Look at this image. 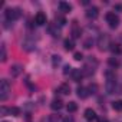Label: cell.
Masks as SVG:
<instances>
[{
  "mask_svg": "<svg viewBox=\"0 0 122 122\" xmlns=\"http://www.w3.org/2000/svg\"><path fill=\"white\" fill-rule=\"evenodd\" d=\"M9 92H10V85L6 79H3L0 82V99L2 101H6L7 96H9Z\"/></svg>",
  "mask_w": 122,
  "mask_h": 122,
  "instance_id": "6da1fadb",
  "label": "cell"
},
{
  "mask_svg": "<svg viewBox=\"0 0 122 122\" xmlns=\"http://www.w3.org/2000/svg\"><path fill=\"white\" fill-rule=\"evenodd\" d=\"M106 22H108V25H109V27H112V29H115L118 25H119V17L113 13V12H109V13H106Z\"/></svg>",
  "mask_w": 122,
  "mask_h": 122,
  "instance_id": "7a4b0ae2",
  "label": "cell"
},
{
  "mask_svg": "<svg viewBox=\"0 0 122 122\" xmlns=\"http://www.w3.org/2000/svg\"><path fill=\"white\" fill-rule=\"evenodd\" d=\"M5 15H6V19L9 22H12V20H16L20 17V10L19 9H7L5 12Z\"/></svg>",
  "mask_w": 122,
  "mask_h": 122,
  "instance_id": "3957f363",
  "label": "cell"
},
{
  "mask_svg": "<svg viewBox=\"0 0 122 122\" xmlns=\"http://www.w3.org/2000/svg\"><path fill=\"white\" fill-rule=\"evenodd\" d=\"M35 23H36L37 26H43V25H46V23H47L46 15H45V13H42V12H39V13L35 16Z\"/></svg>",
  "mask_w": 122,
  "mask_h": 122,
  "instance_id": "277c9868",
  "label": "cell"
},
{
  "mask_svg": "<svg viewBox=\"0 0 122 122\" xmlns=\"http://www.w3.org/2000/svg\"><path fill=\"white\" fill-rule=\"evenodd\" d=\"M98 15H99V12H98V7H95V6H92V7H89V9L86 10V16H88L89 19H96Z\"/></svg>",
  "mask_w": 122,
  "mask_h": 122,
  "instance_id": "5b68a950",
  "label": "cell"
},
{
  "mask_svg": "<svg viewBox=\"0 0 122 122\" xmlns=\"http://www.w3.org/2000/svg\"><path fill=\"white\" fill-rule=\"evenodd\" d=\"M115 89H116L115 79H108V82H106V91H108V93H113Z\"/></svg>",
  "mask_w": 122,
  "mask_h": 122,
  "instance_id": "8992f818",
  "label": "cell"
},
{
  "mask_svg": "<svg viewBox=\"0 0 122 122\" xmlns=\"http://www.w3.org/2000/svg\"><path fill=\"white\" fill-rule=\"evenodd\" d=\"M85 118H86L88 121H95V119H96V112H95L92 108H88V109L85 111Z\"/></svg>",
  "mask_w": 122,
  "mask_h": 122,
  "instance_id": "52a82bcc",
  "label": "cell"
},
{
  "mask_svg": "<svg viewBox=\"0 0 122 122\" xmlns=\"http://www.w3.org/2000/svg\"><path fill=\"white\" fill-rule=\"evenodd\" d=\"M62 106H63V102L60 101V99H53V101H52V103H50V108H52L53 111H59V109H62Z\"/></svg>",
  "mask_w": 122,
  "mask_h": 122,
  "instance_id": "ba28073f",
  "label": "cell"
},
{
  "mask_svg": "<svg viewBox=\"0 0 122 122\" xmlns=\"http://www.w3.org/2000/svg\"><path fill=\"white\" fill-rule=\"evenodd\" d=\"M71 75H72V78H73L75 82H79V81L82 79V76H83V72H82L81 69H73Z\"/></svg>",
  "mask_w": 122,
  "mask_h": 122,
  "instance_id": "9c48e42d",
  "label": "cell"
},
{
  "mask_svg": "<svg viewBox=\"0 0 122 122\" xmlns=\"http://www.w3.org/2000/svg\"><path fill=\"white\" fill-rule=\"evenodd\" d=\"M57 92H60L62 95H69V93H71V86H69L68 83H62V85L59 86Z\"/></svg>",
  "mask_w": 122,
  "mask_h": 122,
  "instance_id": "30bf717a",
  "label": "cell"
},
{
  "mask_svg": "<svg viewBox=\"0 0 122 122\" xmlns=\"http://www.w3.org/2000/svg\"><path fill=\"white\" fill-rule=\"evenodd\" d=\"M59 9H60V12L68 13V12L72 10V6H71L69 3H66V2H60V3H59Z\"/></svg>",
  "mask_w": 122,
  "mask_h": 122,
  "instance_id": "8fae6325",
  "label": "cell"
},
{
  "mask_svg": "<svg viewBox=\"0 0 122 122\" xmlns=\"http://www.w3.org/2000/svg\"><path fill=\"white\" fill-rule=\"evenodd\" d=\"M20 72H22V65H15V66H12V69H10V75H12V76H19Z\"/></svg>",
  "mask_w": 122,
  "mask_h": 122,
  "instance_id": "7c38bea8",
  "label": "cell"
},
{
  "mask_svg": "<svg viewBox=\"0 0 122 122\" xmlns=\"http://www.w3.org/2000/svg\"><path fill=\"white\" fill-rule=\"evenodd\" d=\"M76 92H78V96H79V98H82V99L88 98V95H89L88 89H85V88H82V86H79V88L76 89Z\"/></svg>",
  "mask_w": 122,
  "mask_h": 122,
  "instance_id": "4fadbf2b",
  "label": "cell"
},
{
  "mask_svg": "<svg viewBox=\"0 0 122 122\" xmlns=\"http://www.w3.org/2000/svg\"><path fill=\"white\" fill-rule=\"evenodd\" d=\"M63 45H65V49H66V50H73V47H75V43H73L72 39H66V40L63 42Z\"/></svg>",
  "mask_w": 122,
  "mask_h": 122,
  "instance_id": "5bb4252c",
  "label": "cell"
},
{
  "mask_svg": "<svg viewBox=\"0 0 122 122\" xmlns=\"http://www.w3.org/2000/svg\"><path fill=\"white\" fill-rule=\"evenodd\" d=\"M49 32L53 35V36H59V27H57V25H49Z\"/></svg>",
  "mask_w": 122,
  "mask_h": 122,
  "instance_id": "9a60e30c",
  "label": "cell"
},
{
  "mask_svg": "<svg viewBox=\"0 0 122 122\" xmlns=\"http://www.w3.org/2000/svg\"><path fill=\"white\" fill-rule=\"evenodd\" d=\"M66 109H68V112H69V113H73V112H76V111H78V105H76L75 102H69V103H68V106H66Z\"/></svg>",
  "mask_w": 122,
  "mask_h": 122,
  "instance_id": "2e32d148",
  "label": "cell"
},
{
  "mask_svg": "<svg viewBox=\"0 0 122 122\" xmlns=\"http://www.w3.org/2000/svg\"><path fill=\"white\" fill-rule=\"evenodd\" d=\"M112 108H113L115 111H118V112H122V101L119 99V101L112 102Z\"/></svg>",
  "mask_w": 122,
  "mask_h": 122,
  "instance_id": "e0dca14e",
  "label": "cell"
},
{
  "mask_svg": "<svg viewBox=\"0 0 122 122\" xmlns=\"http://www.w3.org/2000/svg\"><path fill=\"white\" fill-rule=\"evenodd\" d=\"M108 42H109V40H108V37H106V36H101V37H99V47H101V49H103V47L108 45Z\"/></svg>",
  "mask_w": 122,
  "mask_h": 122,
  "instance_id": "ac0fdd59",
  "label": "cell"
},
{
  "mask_svg": "<svg viewBox=\"0 0 122 122\" xmlns=\"http://www.w3.org/2000/svg\"><path fill=\"white\" fill-rule=\"evenodd\" d=\"M9 113L13 115V116H19L20 115V109L16 108V106H12V108H9Z\"/></svg>",
  "mask_w": 122,
  "mask_h": 122,
  "instance_id": "d6986e66",
  "label": "cell"
},
{
  "mask_svg": "<svg viewBox=\"0 0 122 122\" xmlns=\"http://www.w3.org/2000/svg\"><path fill=\"white\" fill-rule=\"evenodd\" d=\"M109 46H111V50H112L113 53H119V52H121V46H119V45L112 43V45H109Z\"/></svg>",
  "mask_w": 122,
  "mask_h": 122,
  "instance_id": "ffe728a7",
  "label": "cell"
},
{
  "mask_svg": "<svg viewBox=\"0 0 122 122\" xmlns=\"http://www.w3.org/2000/svg\"><path fill=\"white\" fill-rule=\"evenodd\" d=\"M56 22H57L60 26H63V25L66 23V19H65L63 16H60V15H59V16H56ZM57 23H56V25H57Z\"/></svg>",
  "mask_w": 122,
  "mask_h": 122,
  "instance_id": "44dd1931",
  "label": "cell"
},
{
  "mask_svg": "<svg viewBox=\"0 0 122 122\" xmlns=\"http://www.w3.org/2000/svg\"><path fill=\"white\" fill-rule=\"evenodd\" d=\"M118 65H119L118 59H115V57H111V59H109V66H112V68H116Z\"/></svg>",
  "mask_w": 122,
  "mask_h": 122,
  "instance_id": "7402d4cb",
  "label": "cell"
},
{
  "mask_svg": "<svg viewBox=\"0 0 122 122\" xmlns=\"http://www.w3.org/2000/svg\"><path fill=\"white\" fill-rule=\"evenodd\" d=\"M0 59H2V62H5L6 60V47L2 46V53H0Z\"/></svg>",
  "mask_w": 122,
  "mask_h": 122,
  "instance_id": "603a6c76",
  "label": "cell"
},
{
  "mask_svg": "<svg viewBox=\"0 0 122 122\" xmlns=\"http://www.w3.org/2000/svg\"><path fill=\"white\" fill-rule=\"evenodd\" d=\"M33 46H35V43H29V42H25V43H23V47H25L26 50H32Z\"/></svg>",
  "mask_w": 122,
  "mask_h": 122,
  "instance_id": "cb8c5ba5",
  "label": "cell"
},
{
  "mask_svg": "<svg viewBox=\"0 0 122 122\" xmlns=\"http://www.w3.org/2000/svg\"><path fill=\"white\" fill-rule=\"evenodd\" d=\"M73 57H75V60H82V59H83V55H82L81 52H75Z\"/></svg>",
  "mask_w": 122,
  "mask_h": 122,
  "instance_id": "d4e9b609",
  "label": "cell"
},
{
  "mask_svg": "<svg viewBox=\"0 0 122 122\" xmlns=\"http://www.w3.org/2000/svg\"><path fill=\"white\" fill-rule=\"evenodd\" d=\"M96 89H98V86H96L95 83H93V85H91V86L88 88V91H89V93H95V92H96Z\"/></svg>",
  "mask_w": 122,
  "mask_h": 122,
  "instance_id": "484cf974",
  "label": "cell"
},
{
  "mask_svg": "<svg viewBox=\"0 0 122 122\" xmlns=\"http://www.w3.org/2000/svg\"><path fill=\"white\" fill-rule=\"evenodd\" d=\"M72 33H73V37H75V39L81 37V30H79V29H73V32H72Z\"/></svg>",
  "mask_w": 122,
  "mask_h": 122,
  "instance_id": "4316f807",
  "label": "cell"
},
{
  "mask_svg": "<svg viewBox=\"0 0 122 122\" xmlns=\"http://www.w3.org/2000/svg\"><path fill=\"white\" fill-rule=\"evenodd\" d=\"M59 63H60V57L55 55V56H53V66H56V65H59Z\"/></svg>",
  "mask_w": 122,
  "mask_h": 122,
  "instance_id": "83f0119b",
  "label": "cell"
},
{
  "mask_svg": "<svg viewBox=\"0 0 122 122\" xmlns=\"http://www.w3.org/2000/svg\"><path fill=\"white\" fill-rule=\"evenodd\" d=\"M72 71H73V69H72L69 65H66V66H65V71H63V73H65V75H68V73H72Z\"/></svg>",
  "mask_w": 122,
  "mask_h": 122,
  "instance_id": "f1b7e54d",
  "label": "cell"
},
{
  "mask_svg": "<svg viewBox=\"0 0 122 122\" xmlns=\"http://www.w3.org/2000/svg\"><path fill=\"white\" fill-rule=\"evenodd\" d=\"M92 43H93V42H92V39H89V40H86V42H85V47H86V49H89V47L92 46Z\"/></svg>",
  "mask_w": 122,
  "mask_h": 122,
  "instance_id": "f546056e",
  "label": "cell"
},
{
  "mask_svg": "<svg viewBox=\"0 0 122 122\" xmlns=\"http://www.w3.org/2000/svg\"><path fill=\"white\" fill-rule=\"evenodd\" d=\"M113 10H116V12H122V5H115V6H113Z\"/></svg>",
  "mask_w": 122,
  "mask_h": 122,
  "instance_id": "4dcf8cb0",
  "label": "cell"
},
{
  "mask_svg": "<svg viewBox=\"0 0 122 122\" xmlns=\"http://www.w3.org/2000/svg\"><path fill=\"white\" fill-rule=\"evenodd\" d=\"M62 122H73V118L72 116H66V118H63Z\"/></svg>",
  "mask_w": 122,
  "mask_h": 122,
  "instance_id": "1f68e13d",
  "label": "cell"
},
{
  "mask_svg": "<svg viewBox=\"0 0 122 122\" xmlns=\"http://www.w3.org/2000/svg\"><path fill=\"white\" fill-rule=\"evenodd\" d=\"M50 122H56V115H53V116H50Z\"/></svg>",
  "mask_w": 122,
  "mask_h": 122,
  "instance_id": "d6a6232c",
  "label": "cell"
},
{
  "mask_svg": "<svg viewBox=\"0 0 122 122\" xmlns=\"http://www.w3.org/2000/svg\"><path fill=\"white\" fill-rule=\"evenodd\" d=\"M99 122H108V119H99Z\"/></svg>",
  "mask_w": 122,
  "mask_h": 122,
  "instance_id": "836d02e7",
  "label": "cell"
},
{
  "mask_svg": "<svg viewBox=\"0 0 122 122\" xmlns=\"http://www.w3.org/2000/svg\"><path fill=\"white\" fill-rule=\"evenodd\" d=\"M5 122H6V121H5Z\"/></svg>",
  "mask_w": 122,
  "mask_h": 122,
  "instance_id": "e575fe53",
  "label": "cell"
}]
</instances>
